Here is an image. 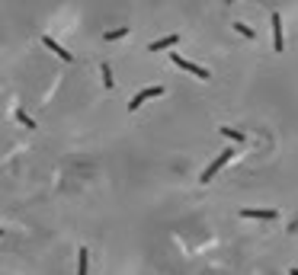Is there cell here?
<instances>
[{
  "instance_id": "ba28073f",
  "label": "cell",
  "mask_w": 298,
  "mask_h": 275,
  "mask_svg": "<svg viewBox=\"0 0 298 275\" xmlns=\"http://www.w3.org/2000/svg\"><path fill=\"white\" fill-rule=\"evenodd\" d=\"M90 269V253H87V246H80L77 249V275H87Z\"/></svg>"
},
{
  "instance_id": "8fae6325",
  "label": "cell",
  "mask_w": 298,
  "mask_h": 275,
  "mask_svg": "<svg viewBox=\"0 0 298 275\" xmlns=\"http://www.w3.org/2000/svg\"><path fill=\"white\" fill-rule=\"evenodd\" d=\"M234 32H241V35H244V39H257V32H254V29H250V26H244V22H241V19H237V22H234Z\"/></svg>"
},
{
  "instance_id": "5b68a950",
  "label": "cell",
  "mask_w": 298,
  "mask_h": 275,
  "mask_svg": "<svg viewBox=\"0 0 298 275\" xmlns=\"http://www.w3.org/2000/svg\"><path fill=\"white\" fill-rule=\"evenodd\" d=\"M241 218H266V221H276L279 211L276 208H241Z\"/></svg>"
},
{
  "instance_id": "3957f363",
  "label": "cell",
  "mask_w": 298,
  "mask_h": 275,
  "mask_svg": "<svg viewBox=\"0 0 298 275\" xmlns=\"http://www.w3.org/2000/svg\"><path fill=\"white\" fill-rule=\"evenodd\" d=\"M231 157H234V151H231V147H228V151H221V154H218V157H215V160H212V163H209V170H205V173H202V186H209V183H212V179H215V173H218V170H221V166H224V163H228Z\"/></svg>"
},
{
  "instance_id": "277c9868",
  "label": "cell",
  "mask_w": 298,
  "mask_h": 275,
  "mask_svg": "<svg viewBox=\"0 0 298 275\" xmlns=\"http://www.w3.org/2000/svg\"><path fill=\"white\" fill-rule=\"evenodd\" d=\"M269 22H272V48H276V52H285V32H282V16H279V13H272V16H269Z\"/></svg>"
},
{
  "instance_id": "9c48e42d",
  "label": "cell",
  "mask_w": 298,
  "mask_h": 275,
  "mask_svg": "<svg viewBox=\"0 0 298 275\" xmlns=\"http://www.w3.org/2000/svg\"><path fill=\"white\" fill-rule=\"evenodd\" d=\"M100 77H103V87H106V90H112V87H116V83H112V67L106 64V61L100 64Z\"/></svg>"
},
{
  "instance_id": "6da1fadb",
  "label": "cell",
  "mask_w": 298,
  "mask_h": 275,
  "mask_svg": "<svg viewBox=\"0 0 298 275\" xmlns=\"http://www.w3.org/2000/svg\"><path fill=\"white\" fill-rule=\"evenodd\" d=\"M157 96H164V83H157V87H148V90L135 93V96L128 99V112H138V109H141V106H145L148 99H157Z\"/></svg>"
},
{
  "instance_id": "5bb4252c",
  "label": "cell",
  "mask_w": 298,
  "mask_h": 275,
  "mask_svg": "<svg viewBox=\"0 0 298 275\" xmlns=\"http://www.w3.org/2000/svg\"><path fill=\"white\" fill-rule=\"evenodd\" d=\"M289 275H298V269H292V272H289Z\"/></svg>"
},
{
  "instance_id": "7c38bea8",
  "label": "cell",
  "mask_w": 298,
  "mask_h": 275,
  "mask_svg": "<svg viewBox=\"0 0 298 275\" xmlns=\"http://www.w3.org/2000/svg\"><path fill=\"white\" fill-rule=\"evenodd\" d=\"M16 122H19V125H26V128H35V122H32V118L22 112V109H16Z\"/></svg>"
},
{
  "instance_id": "4fadbf2b",
  "label": "cell",
  "mask_w": 298,
  "mask_h": 275,
  "mask_svg": "<svg viewBox=\"0 0 298 275\" xmlns=\"http://www.w3.org/2000/svg\"><path fill=\"white\" fill-rule=\"evenodd\" d=\"M122 35H128V29H112V32H106L103 39L106 42H116V39H122Z\"/></svg>"
},
{
  "instance_id": "8992f818",
  "label": "cell",
  "mask_w": 298,
  "mask_h": 275,
  "mask_svg": "<svg viewBox=\"0 0 298 275\" xmlns=\"http://www.w3.org/2000/svg\"><path fill=\"white\" fill-rule=\"evenodd\" d=\"M176 42H180V35H176V32H170V35H164V39H157V42H151L148 48H151V52H170V48H173Z\"/></svg>"
},
{
  "instance_id": "30bf717a",
  "label": "cell",
  "mask_w": 298,
  "mask_h": 275,
  "mask_svg": "<svg viewBox=\"0 0 298 275\" xmlns=\"http://www.w3.org/2000/svg\"><path fill=\"white\" fill-rule=\"evenodd\" d=\"M218 135L231 138V141H241V144H244V131H234V128H218Z\"/></svg>"
},
{
  "instance_id": "7a4b0ae2",
  "label": "cell",
  "mask_w": 298,
  "mask_h": 275,
  "mask_svg": "<svg viewBox=\"0 0 298 275\" xmlns=\"http://www.w3.org/2000/svg\"><path fill=\"white\" fill-rule=\"evenodd\" d=\"M170 61L180 67V70H186V74H193V77H199V80H212V74L205 67H199V64H193V61H186V58H180L176 52H170Z\"/></svg>"
},
{
  "instance_id": "52a82bcc",
  "label": "cell",
  "mask_w": 298,
  "mask_h": 275,
  "mask_svg": "<svg viewBox=\"0 0 298 275\" xmlns=\"http://www.w3.org/2000/svg\"><path fill=\"white\" fill-rule=\"evenodd\" d=\"M42 42H45V48H52L58 58H61V61H74V55H71L67 48H61V45H58V42L52 39V35H42Z\"/></svg>"
}]
</instances>
